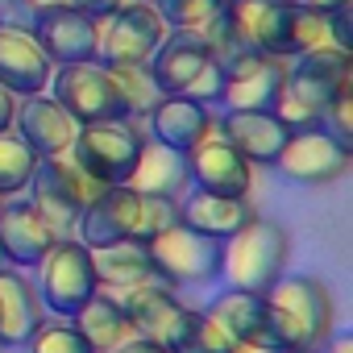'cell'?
<instances>
[{
    "label": "cell",
    "instance_id": "obj_46",
    "mask_svg": "<svg viewBox=\"0 0 353 353\" xmlns=\"http://www.w3.org/2000/svg\"><path fill=\"white\" fill-rule=\"evenodd\" d=\"M0 204H5V196H0Z\"/></svg>",
    "mask_w": 353,
    "mask_h": 353
},
{
    "label": "cell",
    "instance_id": "obj_20",
    "mask_svg": "<svg viewBox=\"0 0 353 353\" xmlns=\"http://www.w3.org/2000/svg\"><path fill=\"white\" fill-rule=\"evenodd\" d=\"M145 125H150V141H158L166 150H179V154H192L212 133L216 117L208 104H196L183 96H158V104L145 112Z\"/></svg>",
    "mask_w": 353,
    "mask_h": 353
},
{
    "label": "cell",
    "instance_id": "obj_32",
    "mask_svg": "<svg viewBox=\"0 0 353 353\" xmlns=\"http://www.w3.org/2000/svg\"><path fill=\"white\" fill-rule=\"evenodd\" d=\"M154 9L162 13L166 30L200 34V30H208L225 13V0H154Z\"/></svg>",
    "mask_w": 353,
    "mask_h": 353
},
{
    "label": "cell",
    "instance_id": "obj_23",
    "mask_svg": "<svg viewBox=\"0 0 353 353\" xmlns=\"http://www.w3.org/2000/svg\"><path fill=\"white\" fill-rule=\"evenodd\" d=\"M283 75H287V59H262V54H254L245 67H237V71L225 75V88H221L216 104L225 112H237V108H274Z\"/></svg>",
    "mask_w": 353,
    "mask_h": 353
},
{
    "label": "cell",
    "instance_id": "obj_33",
    "mask_svg": "<svg viewBox=\"0 0 353 353\" xmlns=\"http://www.w3.org/2000/svg\"><path fill=\"white\" fill-rule=\"evenodd\" d=\"M26 349H30V353H96V349L83 341V332H79L71 320H63V316H46V320L34 328V336L26 341Z\"/></svg>",
    "mask_w": 353,
    "mask_h": 353
},
{
    "label": "cell",
    "instance_id": "obj_13",
    "mask_svg": "<svg viewBox=\"0 0 353 353\" xmlns=\"http://www.w3.org/2000/svg\"><path fill=\"white\" fill-rule=\"evenodd\" d=\"M30 34L38 38L42 54L54 63V67H67V63H88L100 54V21L75 13L71 5H42L30 13Z\"/></svg>",
    "mask_w": 353,
    "mask_h": 353
},
{
    "label": "cell",
    "instance_id": "obj_40",
    "mask_svg": "<svg viewBox=\"0 0 353 353\" xmlns=\"http://www.w3.org/2000/svg\"><path fill=\"white\" fill-rule=\"evenodd\" d=\"M320 353H353V336H349V332H332V336L320 345Z\"/></svg>",
    "mask_w": 353,
    "mask_h": 353
},
{
    "label": "cell",
    "instance_id": "obj_14",
    "mask_svg": "<svg viewBox=\"0 0 353 353\" xmlns=\"http://www.w3.org/2000/svg\"><path fill=\"white\" fill-rule=\"evenodd\" d=\"M117 299H121V307H125V316H129V324H133L137 336H150V341H158V345L170 349L174 332H179V324L188 316V303L174 295L170 283H162L158 274H150V279L117 291Z\"/></svg>",
    "mask_w": 353,
    "mask_h": 353
},
{
    "label": "cell",
    "instance_id": "obj_34",
    "mask_svg": "<svg viewBox=\"0 0 353 353\" xmlns=\"http://www.w3.org/2000/svg\"><path fill=\"white\" fill-rule=\"evenodd\" d=\"M179 225V200L174 196H141L137 192V225H133V241H150L166 229Z\"/></svg>",
    "mask_w": 353,
    "mask_h": 353
},
{
    "label": "cell",
    "instance_id": "obj_7",
    "mask_svg": "<svg viewBox=\"0 0 353 353\" xmlns=\"http://www.w3.org/2000/svg\"><path fill=\"white\" fill-rule=\"evenodd\" d=\"M34 270H38L34 287H38V299H42L46 316L71 320V316L100 291L96 266H92V250H88L83 241H75V237H59V241L50 245V254H46Z\"/></svg>",
    "mask_w": 353,
    "mask_h": 353
},
{
    "label": "cell",
    "instance_id": "obj_36",
    "mask_svg": "<svg viewBox=\"0 0 353 353\" xmlns=\"http://www.w3.org/2000/svg\"><path fill=\"white\" fill-rule=\"evenodd\" d=\"M328 42L345 54H353V5L328 13Z\"/></svg>",
    "mask_w": 353,
    "mask_h": 353
},
{
    "label": "cell",
    "instance_id": "obj_16",
    "mask_svg": "<svg viewBox=\"0 0 353 353\" xmlns=\"http://www.w3.org/2000/svg\"><path fill=\"white\" fill-rule=\"evenodd\" d=\"M59 241L54 225L38 216L30 200H5L0 204V262L13 270H34L50 245Z\"/></svg>",
    "mask_w": 353,
    "mask_h": 353
},
{
    "label": "cell",
    "instance_id": "obj_12",
    "mask_svg": "<svg viewBox=\"0 0 353 353\" xmlns=\"http://www.w3.org/2000/svg\"><path fill=\"white\" fill-rule=\"evenodd\" d=\"M349 162H353V150L332 141L324 129H295L283 141L279 158H274V166L299 188H328V183H336L349 170Z\"/></svg>",
    "mask_w": 353,
    "mask_h": 353
},
{
    "label": "cell",
    "instance_id": "obj_3",
    "mask_svg": "<svg viewBox=\"0 0 353 353\" xmlns=\"http://www.w3.org/2000/svg\"><path fill=\"white\" fill-rule=\"evenodd\" d=\"M353 88V54L336 50V46H312L295 59H287V75L283 88L274 96V117L295 133V129H320L324 108Z\"/></svg>",
    "mask_w": 353,
    "mask_h": 353
},
{
    "label": "cell",
    "instance_id": "obj_4",
    "mask_svg": "<svg viewBox=\"0 0 353 353\" xmlns=\"http://www.w3.org/2000/svg\"><path fill=\"white\" fill-rule=\"evenodd\" d=\"M150 75L162 96H183L208 108L221 100V88H225V75L212 63V54L204 50V38L183 34V30H170L162 38V46L150 59Z\"/></svg>",
    "mask_w": 353,
    "mask_h": 353
},
{
    "label": "cell",
    "instance_id": "obj_22",
    "mask_svg": "<svg viewBox=\"0 0 353 353\" xmlns=\"http://www.w3.org/2000/svg\"><path fill=\"white\" fill-rule=\"evenodd\" d=\"M42 320L46 307L38 299V287L21 270L0 266V349H21Z\"/></svg>",
    "mask_w": 353,
    "mask_h": 353
},
{
    "label": "cell",
    "instance_id": "obj_1",
    "mask_svg": "<svg viewBox=\"0 0 353 353\" xmlns=\"http://www.w3.org/2000/svg\"><path fill=\"white\" fill-rule=\"evenodd\" d=\"M229 30L262 59H295L328 42V17L299 0H225ZM332 46V42H328Z\"/></svg>",
    "mask_w": 353,
    "mask_h": 353
},
{
    "label": "cell",
    "instance_id": "obj_24",
    "mask_svg": "<svg viewBox=\"0 0 353 353\" xmlns=\"http://www.w3.org/2000/svg\"><path fill=\"white\" fill-rule=\"evenodd\" d=\"M258 212L250 208V200H233V196H212V192H188L179 200V225L212 237V241H229L237 229H245Z\"/></svg>",
    "mask_w": 353,
    "mask_h": 353
},
{
    "label": "cell",
    "instance_id": "obj_35",
    "mask_svg": "<svg viewBox=\"0 0 353 353\" xmlns=\"http://www.w3.org/2000/svg\"><path fill=\"white\" fill-rule=\"evenodd\" d=\"M320 129H324L332 141H341L345 150H353V88H345V92L324 108Z\"/></svg>",
    "mask_w": 353,
    "mask_h": 353
},
{
    "label": "cell",
    "instance_id": "obj_17",
    "mask_svg": "<svg viewBox=\"0 0 353 353\" xmlns=\"http://www.w3.org/2000/svg\"><path fill=\"white\" fill-rule=\"evenodd\" d=\"M50 71H54V63L42 54L30 26L0 21V88H9L17 100H26V96L46 92Z\"/></svg>",
    "mask_w": 353,
    "mask_h": 353
},
{
    "label": "cell",
    "instance_id": "obj_44",
    "mask_svg": "<svg viewBox=\"0 0 353 353\" xmlns=\"http://www.w3.org/2000/svg\"><path fill=\"white\" fill-rule=\"evenodd\" d=\"M291 353H320V349H291Z\"/></svg>",
    "mask_w": 353,
    "mask_h": 353
},
{
    "label": "cell",
    "instance_id": "obj_47",
    "mask_svg": "<svg viewBox=\"0 0 353 353\" xmlns=\"http://www.w3.org/2000/svg\"><path fill=\"white\" fill-rule=\"evenodd\" d=\"M0 353H5V349H0Z\"/></svg>",
    "mask_w": 353,
    "mask_h": 353
},
{
    "label": "cell",
    "instance_id": "obj_26",
    "mask_svg": "<svg viewBox=\"0 0 353 353\" xmlns=\"http://www.w3.org/2000/svg\"><path fill=\"white\" fill-rule=\"evenodd\" d=\"M233 341L262 345L266 332V291H245V287H225L208 307H204Z\"/></svg>",
    "mask_w": 353,
    "mask_h": 353
},
{
    "label": "cell",
    "instance_id": "obj_27",
    "mask_svg": "<svg viewBox=\"0 0 353 353\" xmlns=\"http://www.w3.org/2000/svg\"><path fill=\"white\" fill-rule=\"evenodd\" d=\"M71 324L83 332V341L96 349V353H112L121 341H129V336H137L133 332V324H129V316H125V307H121V299L117 295H108L104 287L71 316Z\"/></svg>",
    "mask_w": 353,
    "mask_h": 353
},
{
    "label": "cell",
    "instance_id": "obj_39",
    "mask_svg": "<svg viewBox=\"0 0 353 353\" xmlns=\"http://www.w3.org/2000/svg\"><path fill=\"white\" fill-rule=\"evenodd\" d=\"M13 117H17V96L9 88H0V133L13 129Z\"/></svg>",
    "mask_w": 353,
    "mask_h": 353
},
{
    "label": "cell",
    "instance_id": "obj_37",
    "mask_svg": "<svg viewBox=\"0 0 353 353\" xmlns=\"http://www.w3.org/2000/svg\"><path fill=\"white\" fill-rule=\"evenodd\" d=\"M63 5H71L75 13H83V17H92V21H108L117 9L133 5V0H63Z\"/></svg>",
    "mask_w": 353,
    "mask_h": 353
},
{
    "label": "cell",
    "instance_id": "obj_42",
    "mask_svg": "<svg viewBox=\"0 0 353 353\" xmlns=\"http://www.w3.org/2000/svg\"><path fill=\"white\" fill-rule=\"evenodd\" d=\"M233 353H270V349H262V345H250V341H237V345H233Z\"/></svg>",
    "mask_w": 353,
    "mask_h": 353
},
{
    "label": "cell",
    "instance_id": "obj_30",
    "mask_svg": "<svg viewBox=\"0 0 353 353\" xmlns=\"http://www.w3.org/2000/svg\"><path fill=\"white\" fill-rule=\"evenodd\" d=\"M108 67V63H104ZM112 71V83H117V92H121V104H125V112H129V121H145V112L158 104V83H154V75H150V63H112L108 67Z\"/></svg>",
    "mask_w": 353,
    "mask_h": 353
},
{
    "label": "cell",
    "instance_id": "obj_21",
    "mask_svg": "<svg viewBox=\"0 0 353 353\" xmlns=\"http://www.w3.org/2000/svg\"><path fill=\"white\" fill-rule=\"evenodd\" d=\"M13 129L42 154V158H63L79 133V121L46 92L38 96H26L17 104V117H13Z\"/></svg>",
    "mask_w": 353,
    "mask_h": 353
},
{
    "label": "cell",
    "instance_id": "obj_15",
    "mask_svg": "<svg viewBox=\"0 0 353 353\" xmlns=\"http://www.w3.org/2000/svg\"><path fill=\"white\" fill-rule=\"evenodd\" d=\"M188 179L196 192H212V196H233V200H250L254 188V166L212 129L192 154H188Z\"/></svg>",
    "mask_w": 353,
    "mask_h": 353
},
{
    "label": "cell",
    "instance_id": "obj_41",
    "mask_svg": "<svg viewBox=\"0 0 353 353\" xmlns=\"http://www.w3.org/2000/svg\"><path fill=\"white\" fill-rule=\"evenodd\" d=\"M299 5L303 9H316V13H336V9H345V5H353V0H299Z\"/></svg>",
    "mask_w": 353,
    "mask_h": 353
},
{
    "label": "cell",
    "instance_id": "obj_25",
    "mask_svg": "<svg viewBox=\"0 0 353 353\" xmlns=\"http://www.w3.org/2000/svg\"><path fill=\"white\" fill-rule=\"evenodd\" d=\"M129 188L141 192V196H174V200H183L192 192V179H188V154L179 150H166L158 141L145 137L141 145V158L129 174Z\"/></svg>",
    "mask_w": 353,
    "mask_h": 353
},
{
    "label": "cell",
    "instance_id": "obj_28",
    "mask_svg": "<svg viewBox=\"0 0 353 353\" xmlns=\"http://www.w3.org/2000/svg\"><path fill=\"white\" fill-rule=\"evenodd\" d=\"M92 266H96V283L112 287V291H125V287L154 274L145 241H133V237H125L117 245H104V250H92Z\"/></svg>",
    "mask_w": 353,
    "mask_h": 353
},
{
    "label": "cell",
    "instance_id": "obj_9",
    "mask_svg": "<svg viewBox=\"0 0 353 353\" xmlns=\"http://www.w3.org/2000/svg\"><path fill=\"white\" fill-rule=\"evenodd\" d=\"M30 204L38 208V216L46 225H54L59 237H71L79 212L104 192L96 179H88V174L63 154V158H42L38 170H34V179H30Z\"/></svg>",
    "mask_w": 353,
    "mask_h": 353
},
{
    "label": "cell",
    "instance_id": "obj_18",
    "mask_svg": "<svg viewBox=\"0 0 353 353\" xmlns=\"http://www.w3.org/2000/svg\"><path fill=\"white\" fill-rule=\"evenodd\" d=\"M250 166H274L283 141L291 137V129L270 112V108H237V112H221L212 125Z\"/></svg>",
    "mask_w": 353,
    "mask_h": 353
},
{
    "label": "cell",
    "instance_id": "obj_19",
    "mask_svg": "<svg viewBox=\"0 0 353 353\" xmlns=\"http://www.w3.org/2000/svg\"><path fill=\"white\" fill-rule=\"evenodd\" d=\"M133 225H137V192L129 183H121V188H104L79 212L71 237L83 241L88 250H104V245H117V241L133 237Z\"/></svg>",
    "mask_w": 353,
    "mask_h": 353
},
{
    "label": "cell",
    "instance_id": "obj_43",
    "mask_svg": "<svg viewBox=\"0 0 353 353\" xmlns=\"http://www.w3.org/2000/svg\"><path fill=\"white\" fill-rule=\"evenodd\" d=\"M30 9H42V5H63V0H26Z\"/></svg>",
    "mask_w": 353,
    "mask_h": 353
},
{
    "label": "cell",
    "instance_id": "obj_5",
    "mask_svg": "<svg viewBox=\"0 0 353 353\" xmlns=\"http://www.w3.org/2000/svg\"><path fill=\"white\" fill-rule=\"evenodd\" d=\"M287 258H291V233L279 221L254 216L245 229H237L225 241V266H221V274L229 279V287L270 291L287 274Z\"/></svg>",
    "mask_w": 353,
    "mask_h": 353
},
{
    "label": "cell",
    "instance_id": "obj_31",
    "mask_svg": "<svg viewBox=\"0 0 353 353\" xmlns=\"http://www.w3.org/2000/svg\"><path fill=\"white\" fill-rule=\"evenodd\" d=\"M233 345H237V341H233L208 312L188 307L179 332H174V341H170V353H233Z\"/></svg>",
    "mask_w": 353,
    "mask_h": 353
},
{
    "label": "cell",
    "instance_id": "obj_8",
    "mask_svg": "<svg viewBox=\"0 0 353 353\" xmlns=\"http://www.w3.org/2000/svg\"><path fill=\"white\" fill-rule=\"evenodd\" d=\"M145 254H150V266L162 283L170 287H204V283H216L221 279V266H225V241H212L188 225H174L158 237L145 241Z\"/></svg>",
    "mask_w": 353,
    "mask_h": 353
},
{
    "label": "cell",
    "instance_id": "obj_2",
    "mask_svg": "<svg viewBox=\"0 0 353 353\" xmlns=\"http://www.w3.org/2000/svg\"><path fill=\"white\" fill-rule=\"evenodd\" d=\"M336 332V303L332 291L312 274H283L266 291V332L262 349L291 353V349H320Z\"/></svg>",
    "mask_w": 353,
    "mask_h": 353
},
{
    "label": "cell",
    "instance_id": "obj_6",
    "mask_svg": "<svg viewBox=\"0 0 353 353\" xmlns=\"http://www.w3.org/2000/svg\"><path fill=\"white\" fill-rule=\"evenodd\" d=\"M141 145H145L141 121H100V125H79L67 158L100 188H121L129 183Z\"/></svg>",
    "mask_w": 353,
    "mask_h": 353
},
{
    "label": "cell",
    "instance_id": "obj_11",
    "mask_svg": "<svg viewBox=\"0 0 353 353\" xmlns=\"http://www.w3.org/2000/svg\"><path fill=\"white\" fill-rule=\"evenodd\" d=\"M166 21L154 9V0H133V5L117 9L108 21H100V63H150L154 50L166 38Z\"/></svg>",
    "mask_w": 353,
    "mask_h": 353
},
{
    "label": "cell",
    "instance_id": "obj_45",
    "mask_svg": "<svg viewBox=\"0 0 353 353\" xmlns=\"http://www.w3.org/2000/svg\"><path fill=\"white\" fill-rule=\"evenodd\" d=\"M0 21H5V0H0Z\"/></svg>",
    "mask_w": 353,
    "mask_h": 353
},
{
    "label": "cell",
    "instance_id": "obj_29",
    "mask_svg": "<svg viewBox=\"0 0 353 353\" xmlns=\"http://www.w3.org/2000/svg\"><path fill=\"white\" fill-rule=\"evenodd\" d=\"M38 162H42V154L17 129L0 133V196H5V200L9 196H21L30 188V179H34Z\"/></svg>",
    "mask_w": 353,
    "mask_h": 353
},
{
    "label": "cell",
    "instance_id": "obj_38",
    "mask_svg": "<svg viewBox=\"0 0 353 353\" xmlns=\"http://www.w3.org/2000/svg\"><path fill=\"white\" fill-rule=\"evenodd\" d=\"M112 353H170V349L158 345V341H150V336H129V341H121Z\"/></svg>",
    "mask_w": 353,
    "mask_h": 353
},
{
    "label": "cell",
    "instance_id": "obj_10",
    "mask_svg": "<svg viewBox=\"0 0 353 353\" xmlns=\"http://www.w3.org/2000/svg\"><path fill=\"white\" fill-rule=\"evenodd\" d=\"M50 96L79 121V125H100V121H129L121 92L112 83V71L100 59L88 63H67L50 71Z\"/></svg>",
    "mask_w": 353,
    "mask_h": 353
}]
</instances>
